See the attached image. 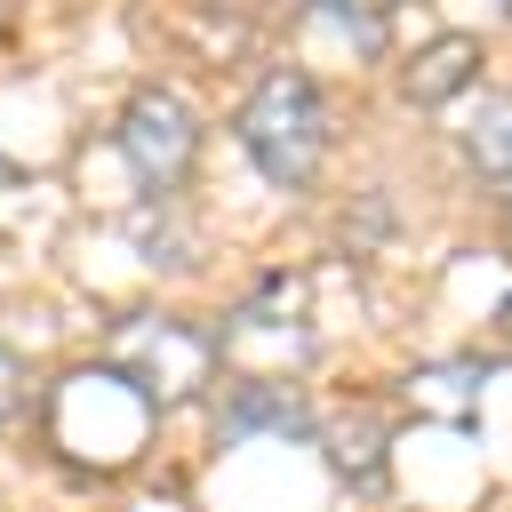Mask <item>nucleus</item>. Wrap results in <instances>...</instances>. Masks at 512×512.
<instances>
[{"instance_id":"obj_1","label":"nucleus","mask_w":512,"mask_h":512,"mask_svg":"<svg viewBox=\"0 0 512 512\" xmlns=\"http://www.w3.org/2000/svg\"><path fill=\"white\" fill-rule=\"evenodd\" d=\"M240 144H248V160H256L272 184L304 192V184L320 176V152H328V104L312 96L304 72H272V80L240 104Z\"/></svg>"},{"instance_id":"obj_2","label":"nucleus","mask_w":512,"mask_h":512,"mask_svg":"<svg viewBox=\"0 0 512 512\" xmlns=\"http://www.w3.org/2000/svg\"><path fill=\"white\" fill-rule=\"evenodd\" d=\"M208 360H216V344H208L192 320H176V312H136V320L112 336V376H120L128 392H144V400H184V392H200V384H208Z\"/></svg>"},{"instance_id":"obj_3","label":"nucleus","mask_w":512,"mask_h":512,"mask_svg":"<svg viewBox=\"0 0 512 512\" xmlns=\"http://www.w3.org/2000/svg\"><path fill=\"white\" fill-rule=\"evenodd\" d=\"M192 144H200V128H192V112L168 88H144L120 112V152H128V168H136L144 192H176L184 168H192Z\"/></svg>"},{"instance_id":"obj_4","label":"nucleus","mask_w":512,"mask_h":512,"mask_svg":"<svg viewBox=\"0 0 512 512\" xmlns=\"http://www.w3.org/2000/svg\"><path fill=\"white\" fill-rule=\"evenodd\" d=\"M304 432V400L288 384H232V432Z\"/></svg>"},{"instance_id":"obj_5","label":"nucleus","mask_w":512,"mask_h":512,"mask_svg":"<svg viewBox=\"0 0 512 512\" xmlns=\"http://www.w3.org/2000/svg\"><path fill=\"white\" fill-rule=\"evenodd\" d=\"M472 64H480V48H472V40H440V48H424V56H416L408 96H416V104H440L448 88H464V80H472Z\"/></svg>"},{"instance_id":"obj_6","label":"nucleus","mask_w":512,"mask_h":512,"mask_svg":"<svg viewBox=\"0 0 512 512\" xmlns=\"http://www.w3.org/2000/svg\"><path fill=\"white\" fill-rule=\"evenodd\" d=\"M464 152H472V168H480L488 184H512V96H496V104L464 128Z\"/></svg>"},{"instance_id":"obj_7","label":"nucleus","mask_w":512,"mask_h":512,"mask_svg":"<svg viewBox=\"0 0 512 512\" xmlns=\"http://www.w3.org/2000/svg\"><path fill=\"white\" fill-rule=\"evenodd\" d=\"M16 408H24V360H16L8 344H0V424H8Z\"/></svg>"},{"instance_id":"obj_8","label":"nucleus","mask_w":512,"mask_h":512,"mask_svg":"<svg viewBox=\"0 0 512 512\" xmlns=\"http://www.w3.org/2000/svg\"><path fill=\"white\" fill-rule=\"evenodd\" d=\"M8 176H16V168H8V152H0V184H8Z\"/></svg>"},{"instance_id":"obj_9","label":"nucleus","mask_w":512,"mask_h":512,"mask_svg":"<svg viewBox=\"0 0 512 512\" xmlns=\"http://www.w3.org/2000/svg\"><path fill=\"white\" fill-rule=\"evenodd\" d=\"M496 8H512V0H496Z\"/></svg>"},{"instance_id":"obj_10","label":"nucleus","mask_w":512,"mask_h":512,"mask_svg":"<svg viewBox=\"0 0 512 512\" xmlns=\"http://www.w3.org/2000/svg\"><path fill=\"white\" fill-rule=\"evenodd\" d=\"M504 320H512V304H504Z\"/></svg>"}]
</instances>
